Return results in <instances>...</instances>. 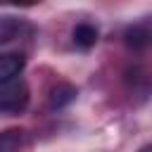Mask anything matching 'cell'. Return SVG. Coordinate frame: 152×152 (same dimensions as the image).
I'll return each mask as SVG.
<instances>
[{"label":"cell","mask_w":152,"mask_h":152,"mask_svg":"<svg viewBox=\"0 0 152 152\" xmlns=\"http://www.w3.org/2000/svg\"><path fill=\"white\" fill-rule=\"evenodd\" d=\"M24 64H26V59H24V55H19V52L0 55V86L14 81V78L21 74Z\"/></svg>","instance_id":"2"},{"label":"cell","mask_w":152,"mask_h":152,"mask_svg":"<svg viewBox=\"0 0 152 152\" xmlns=\"http://www.w3.org/2000/svg\"><path fill=\"white\" fill-rule=\"evenodd\" d=\"M28 104V88L24 81H10L0 86V112L5 114H19Z\"/></svg>","instance_id":"1"},{"label":"cell","mask_w":152,"mask_h":152,"mask_svg":"<svg viewBox=\"0 0 152 152\" xmlns=\"http://www.w3.org/2000/svg\"><path fill=\"white\" fill-rule=\"evenodd\" d=\"M150 43V33L142 28V26H133L128 33H126V45L133 48V50H140Z\"/></svg>","instance_id":"6"},{"label":"cell","mask_w":152,"mask_h":152,"mask_svg":"<svg viewBox=\"0 0 152 152\" xmlns=\"http://www.w3.org/2000/svg\"><path fill=\"white\" fill-rule=\"evenodd\" d=\"M138 152H152V145H145V147H140Z\"/></svg>","instance_id":"8"},{"label":"cell","mask_w":152,"mask_h":152,"mask_svg":"<svg viewBox=\"0 0 152 152\" xmlns=\"http://www.w3.org/2000/svg\"><path fill=\"white\" fill-rule=\"evenodd\" d=\"M74 43H76L78 48H83V50L93 48V45L97 43V28H95L93 24H78V26L74 28Z\"/></svg>","instance_id":"3"},{"label":"cell","mask_w":152,"mask_h":152,"mask_svg":"<svg viewBox=\"0 0 152 152\" xmlns=\"http://www.w3.org/2000/svg\"><path fill=\"white\" fill-rule=\"evenodd\" d=\"M21 140H24V131H19V128L2 131L0 133V152H19Z\"/></svg>","instance_id":"5"},{"label":"cell","mask_w":152,"mask_h":152,"mask_svg":"<svg viewBox=\"0 0 152 152\" xmlns=\"http://www.w3.org/2000/svg\"><path fill=\"white\" fill-rule=\"evenodd\" d=\"M76 95H78V90H76L74 86H69V83H59V86L52 88V93H50V104H52V107H64V104L74 102Z\"/></svg>","instance_id":"4"},{"label":"cell","mask_w":152,"mask_h":152,"mask_svg":"<svg viewBox=\"0 0 152 152\" xmlns=\"http://www.w3.org/2000/svg\"><path fill=\"white\" fill-rule=\"evenodd\" d=\"M17 33V21L12 17H2L0 19V40H10Z\"/></svg>","instance_id":"7"}]
</instances>
